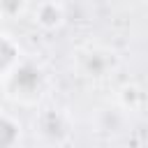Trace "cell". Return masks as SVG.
<instances>
[{"label":"cell","mask_w":148,"mask_h":148,"mask_svg":"<svg viewBox=\"0 0 148 148\" xmlns=\"http://www.w3.org/2000/svg\"><path fill=\"white\" fill-rule=\"evenodd\" d=\"M2 86V95L21 109H37L51 90V74L46 69L44 62L35 60V58H25L5 76Z\"/></svg>","instance_id":"1"},{"label":"cell","mask_w":148,"mask_h":148,"mask_svg":"<svg viewBox=\"0 0 148 148\" xmlns=\"http://www.w3.org/2000/svg\"><path fill=\"white\" fill-rule=\"evenodd\" d=\"M69 67L76 79L90 81V83H102V81H109L120 69V56L111 44L88 39L72 49Z\"/></svg>","instance_id":"2"},{"label":"cell","mask_w":148,"mask_h":148,"mask_svg":"<svg viewBox=\"0 0 148 148\" xmlns=\"http://www.w3.org/2000/svg\"><path fill=\"white\" fill-rule=\"evenodd\" d=\"M32 132H35V139H39L44 146L62 148L74 134V120L60 106H44L37 111L32 120Z\"/></svg>","instance_id":"3"},{"label":"cell","mask_w":148,"mask_h":148,"mask_svg":"<svg viewBox=\"0 0 148 148\" xmlns=\"http://www.w3.org/2000/svg\"><path fill=\"white\" fill-rule=\"evenodd\" d=\"M28 16H30V21L42 32H56L67 21V5L65 2H58V0L32 2L28 7Z\"/></svg>","instance_id":"4"},{"label":"cell","mask_w":148,"mask_h":148,"mask_svg":"<svg viewBox=\"0 0 148 148\" xmlns=\"http://www.w3.org/2000/svg\"><path fill=\"white\" fill-rule=\"evenodd\" d=\"M130 123V116L125 111H120L116 104H106V106H99L95 111V118H92V125H95V132L104 134V136H118L125 132Z\"/></svg>","instance_id":"5"},{"label":"cell","mask_w":148,"mask_h":148,"mask_svg":"<svg viewBox=\"0 0 148 148\" xmlns=\"http://www.w3.org/2000/svg\"><path fill=\"white\" fill-rule=\"evenodd\" d=\"M23 60V49L18 44V39L9 32L0 28V83L5 81V76Z\"/></svg>","instance_id":"6"},{"label":"cell","mask_w":148,"mask_h":148,"mask_svg":"<svg viewBox=\"0 0 148 148\" xmlns=\"http://www.w3.org/2000/svg\"><path fill=\"white\" fill-rule=\"evenodd\" d=\"M120 111H125L127 116L132 113H139L146 104V95H143V88L134 81H127L123 83L118 90H116V102H113Z\"/></svg>","instance_id":"7"},{"label":"cell","mask_w":148,"mask_h":148,"mask_svg":"<svg viewBox=\"0 0 148 148\" xmlns=\"http://www.w3.org/2000/svg\"><path fill=\"white\" fill-rule=\"evenodd\" d=\"M21 123L9 111H0V148H16L21 141Z\"/></svg>","instance_id":"8"},{"label":"cell","mask_w":148,"mask_h":148,"mask_svg":"<svg viewBox=\"0 0 148 148\" xmlns=\"http://www.w3.org/2000/svg\"><path fill=\"white\" fill-rule=\"evenodd\" d=\"M28 7H30V2H23V0H0V16L2 18L28 16Z\"/></svg>","instance_id":"9"}]
</instances>
